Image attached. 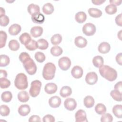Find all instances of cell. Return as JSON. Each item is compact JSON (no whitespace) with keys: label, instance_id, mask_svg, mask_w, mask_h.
Returning a JSON list of instances; mask_svg holds the SVG:
<instances>
[{"label":"cell","instance_id":"6da1fadb","mask_svg":"<svg viewBox=\"0 0 122 122\" xmlns=\"http://www.w3.org/2000/svg\"><path fill=\"white\" fill-rule=\"evenodd\" d=\"M101 75L110 81L115 80L117 77L116 71L108 65H102L99 69Z\"/></svg>","mask_w":122,"mask_h":122},{"label":"cell","instance_id":"7a4b0ae2","mask_svg":"<svg viewBox=\"0 0 122 122\" xmlns=\"http://www.w3.org/2000/svg\"><path fill=\"white\" fill-rule=\"evenodd\" d=\"M56 71V66L52 62H48L45 64L42 71V76L46 80L53 79Z\"/></svg>","mask_w":122,"mask_h":122},{"label":"cell","instance_id":"3957f363","mask_svg":"<svg viewBox=\"0 0 122 122\" xmlns=\"http://www.w3.org/2000/svg\"><path fill=\"white\" fill-rule=\"evenodd\" d=\"M14 85L18 89L20 90L26 89L28 86L27 76L23 73H18L15 77Z\"/></svg>","mask_w":122,"mask_h":122},{"label":"cell","instance_id":"277c9868","mask_svg":"<svg viewBox=\"0 0 122 122\" xmlns=\"http://www.w3.org/2000/svg\"><path fill=\"white\" fill-rule=\"evenodd\" d=\"M22 63L26 71L29 74L33 75L36 73L37 66L34 61L30 57L24 61Z\"/></svg>","mask_w":122,"mask_h":122},{"label":"cell","instance_id":"5b68a950","mask_svg":"<svg viewBox=\"0 0 122 122\" xmlns=\"http://www.w3.org/2000/svg\"><path fill=\"white\" fill-rule=\"evenodd\" d=\"M41 86V82L37 80L32 81L29 90L30 95L32 97H37L40 93Z\"/></svg>","mask_w":122,"mask_h":122},{"label":"cell","instance_id":"8992f818","mask_svg":"<svg viewBox=\"0 0 122 122\" xmlns=\"http://www.w3.org/2000/svg\"><path fill=\"white\" fill-rule=\"evenodd\" d=\"M95 26L90 22L85 24L82 27V32L86 36H92L96 32Z\"/></svg>","mask_w":122,"mask_h":122},{"label":"cell","instance_id":"52a82bcc","mask_svg":"<svg viewBox=\"0 0 122 122\" xmlns=\"http://www.w3.org/2000/svg\"><path fill=\"white\" fill-rule=\"evenodd\" d=\"M58 65L62 70L67 71L71 67V60L67 57H62L58 61Z\"/></svg>","mask_w":122,"mask_h":122},{"label":"cell","instance_id":"ba28073f","mask_svg":"<svg viewBox=\"0 0 122 122\" xmlns=\"http://www.w3.org/2000/svg\"><path fill=\"white\" fill-rule=\"evenodd\" d=\"M98 81L97 74L94 71L88 72L85 77V81L89 85L95 84Z\"/></svg>","mask_w":122,"mask_h":122},{"label":"cell","instance_id":"9c48e42d","mask_svg":"<svg viewBox=\"0 0 122 122\" xmlns=\"http://www.w3.org/2000/svg\"><path fill=\"white\" fill-rule=\"evenodd\" d=\"M65 108L69 111L74 110L77 106V102L75 99L71 98H67L64 102Z\"/></svg>","mask_w":122,"mask_h":122},{"label":"cell","instance_id":"30bf717a","mask_svg":"<svg viewBox=\"0 0 122 122\" xmlns=\"http://www.w3.org/2000/svg\"><path fill=\"white\" fill-rule=\"evenodd\" d=\"M75 121L76 122H87L86 112L80 109L77 111L75 115Z\"/></svg>","mask_w":122,"mask_h":122},{"label":"cell","instance_id":"8fae6325","mask_svg":"<svg viewBox=\"0 0 122 122\" xmlns=\"http://www.w3.org/2000/svg\"><path fill=\"white\" fill-rule=\"evenodd\" d=\"M83 71L82 68L77 65L74 66L71 70V74L72 76L76 79L81 78L83 75Z\"/></svg>","mask_w":122,"mask_h":122},{"label":"cell","instance_id":"7c38bea8","mask_svg":"<svg viewBox=\"0 0 122 122\" xmlns=\"http://www.w3.org/2000/svg\"><path fill=\"white\" fill-rule=\"evenodd\" d=\"M61 99L60 97L54 96L51 97L49 100V105L54 108L59 107L61 104Z\"/></svg>","mask_w":122,"mask_h":122},{"label":"cell","instance_id":"4fadbf2b","mask_svg":"<svg viewBox=\"0 0 122 122\" xmlns=\"http://www.w3.org/2000/svg\"><path fill=\"white\" fill-rule=\"evenodd\" d=\"M74 43L77 47L82 48L86 47L87 45V41L84 37L79 36L75 38L74 40Z\"/></svg>","mask_w":122,"mask_h":122},{"label":"cell","instance_id":"5bb4252c","mask_svg":"<svg viewBox=\"0 0 122 122\" xmlns=\"http://www.w3.org/2000/svg\"><path fill=\"white\" fill-rule=\"evenodd\" d=\"M44 90L48 94H53L55 93L57 90V86L54 83H48L45 86Z\"/></svg>","mask_w":122,"mask_h":122},{"label":"cell","instance_id":"9a60e30c","mask_svg":"<svg viewBox=\"0 0 122 122\" xmlns=\"http://www.w3.org/2000/svg\"><path fill=\"white\" fill-rule=\"evenodd\" d=\"M30 33L33 37H39L41 36L43 33V28L38 26L32 27L30 29Z\"/></svg>","mask_w":122,"mask_h":122},{"label":"cell","instance_id":"2e32d148","mask_svg":"<svg viewBox=\"0 0 122 122\" xmlns=\"http://www.w3.org/2000/svg\"><path fill=\"white\" fill-rule=\"evenodd\" d=\"M111 49L110 44L107 42H102L101 43L98 47V51L102 54H105L109 52Z\"/></svg>","mask_w":122,"mask_h":122},{"label":"cell","instance_id":"e0dca14e","mask_svg":"<svg viewBox=\"0 0 122 122\" xmlns=\"http://www.w3.org/2000/svg\"><path fill=\"white\" fill-rule=\"evenodd\" d=\"M30 108L28 104H22L18 108V112L19 114L22 116H25L30 112Z\"/></svg>","mask_w":122,"mask_h":122},{"label":"cell","instance_id":"ac0fdd59","mask_svg":"<svg viewBox=\"0 0 122 122\" xmlns=\"http://www.w3.org/2000/svg\"><path fill=\"white\" fill-rule=\"evenodd\" d=\"M21 26L18 24H13L9 28V33L11 35H16L21 31Z\"/></svg>","mask_w":122,"mask_h":122},{"label":"cell","instance_id":"d6986e66","mask_svg":"<svg viewBox=\"0 0 122 122\" xmlns=\"http://www.w3.org/2000/svg\"><path fill=\"white\" fill-rule=\"evenodd\" d=\"M31 20L33 22L35 23L41 24L44 21L45 17L42 14L39 12L32 15Z\"/></svg>","mask_w":122,"mask_h":122},{"label":"cell","instance_id":"ffe728a7","mask_svg":"<svg viewBox=\"0 0 122 122\" xmlns=\"http://www.w3.org/2000/svg\"><path fill=\"white\" fill-rule=\"evenodd\" d=\"M27 10L29 14H30L31 16L40 12V8L39 6L33 3H31L28 6Z\"/></svg>","mask_w":122,"mask_h":122},{"label":"cell","instance_id":"44dd1931","mask_svg":"<svg viewBox=\"0 0 122 122\" xmlns=\"http://www.w3.org/2000/svg\"><path fill=\"white\" fill-rule=\"evenodd\" d=\"M71 93H72V90L71 88L68 86H63L61 88L60 92V95L63 98H65L70 96Z\"/></svg>","mask_w":122,"mask_h":122},{"label":"cell","instance_id":"7402d4cb","mask_svg":"<svg viewBox=\"0 0 122 122\" xmlns=\"http://www.w3.org/2000/svg\"><path fill=\"white\" fill-rule=\"evenodd\" d=\"M54 10V7L51 3H46L44 4L42 7V11L46 15H49L52 13Z\"/></svg>","mask_w":122,"mask_h":122},{"label":"cell","instance_id":"603a6c76","mask_svg":"<svg viewBox=\"0 0 122 122\" xmlns=\"http://www.w3.org/2000/svg\"><path fill=\"white\" fill-rule=\"evenodd\" d=\"M30 97L28 93L25 91L20 92L18 94V99L19 101L22 102H27L29 100Z\"/></svg>","mask_w":122,"mask_h":122},{"label":"cell","instance_id":"cb8c5ba5","mask_svg":"<svg viewBox=\"0 0 122 122\" xmlns=\"http://www.w3.org/2000/svg\"><path fill=\"white\" fill-rule=\"evenodd\" d=\"M86 18L87 15L83 11H79L75 14V19L78 23H82L84 22L86 20Z\"/></svg>","mask_w":122,"mask_h":122},{"label":"cell","instance_id":"d4e9b609","mask_svg":"<svg viewBox=\"0 0 122 122\" xmlns=\"http://www.w3.org/2000/svg\"><path fill=\"white\" fill-rule=\"evenodd\" d=\"M88 13L90 16L93 18H99L102 15V11L97 8H90L88 10Z\"/></svg>","mask_w":122,"mask_h":122},{"label":"cell","instance_id":"484cf974","mask_svg":"<svg viewBox=\"0 0 122 122\" xmlns=\"http://www.w3.org/2000/svg\"><path fill=\"white\" fill-rule=\"evenodd\" d=\"M94 98L91 96H87L83 100L84 105L86 108H88L93 107L94 104Z\"/></svg>","mask_w":122,"mask_h":122},{"label":"cell","instance_id":"4316f807","mask_svg":"<svg viewBox=\"0 0 122 122\" xmlns=\"http://www.w3.org/2000/svg\"><path fill=\"white\" fill-rule=\"evenodd\" d=\"M112 112L116 117L121 118L122 117V105L121 104L114 105L112 108Z\"/></svg>","mask_w":122,"mask_h":122},{"label":"cell","instance_id":"83f0119b","mask_svg":"<svg viewBox=\"0 0 122 122\" xmlns=\"http://www.w3.org/2000/svg\"><path fill=\"white\" fill-rule=\"evenodd\" d=\"M31 38L30 35L27 32H24L22 33L19 37V40L21 44L26 45L31 40Z\"/></svg>","mask_w":122,"mask_h":122},{"label":"cell","instance_id":"f1b7e54d","mask_svg":"<svg viewBox=\"0 0 122 122\" xmlns=\"http://www.w3.org/2000/svg\"><path fill=\"white\" fill-rule=\"evenodd\" d=\"M92 63L95 67L100 68L103 65V59L101 56H96L92 59Z\"/></svg>","mask_w":122,"mask_h":122},{"label":"cell","instance_id":"f546056e","mask_svg":"<svg viewBox=\"0 0 122 122\" xmlns=\"http://www.w3.org/2000/svg\"><path fill=\"white\" fill-rule=\"evenodd\" d=\"M38 48L41 50H44L48 48L49 46V43L47 40L44 39H40L37 41Z\"/></svg>","mask_w":122,"mask_h":122},{"label":"cell","instance_id":"4dcf8cb0","mask_svg":"<svg viewBox=\"0 0 122 122\" xmlns=\"http://www.w3.org/2000/svg\"><path fill=\"white\" fill-rule=\"evenodd\" d=\"M12 98V94L10 91H5L3 92L1 95V99L2 101L5 102H10Z\"/></svg>","mask_w":122,"mask_h":122},{"label":"cell","instance_id":"1f68e13d","mask_svg":"<svg viewBox=\"0 0 122 122\" xmlns=\"http://www.w3.org/2000/svg\"><path fill=\"white\" fill-rule=\"evenodd\" d=\"M51 53L53 56H59L61 55L63 52V50L61 47L58 46H55L52 47L51 49Z\"/></svg>","mask_w":122,"mask_h":122},{"label":"cell","instance_id":"d6a6232c","mask_svg":"<svg viewBox=\"0 0 122 122\" xmlns=\"http://www.w3.org/2000/svg\"><path fill=\"white\" fill-rule=\"evenodd\" d=\"M96 112L100 115H102L106 111V106L102 103H98L95 107Z\"/></svg>","mask_w":122,"mask_h":122},{"label":"cell","instance_id":"836d02e7","mask_svg":"<svg viewBox=\"0 0 122 122\" xmlns=\"http://www.w3.org/2000/svg\"><path fill=\"white\" fill-rule=\"evenodd\" d=\"M62 41V36L60 34H55L53 35L51 39V41L54 45H57L59 44Z\"/></svg>","mask_w":122,"mask_h":122},{"label":"cell","instance_id":"e575fe53","mask_svg":"<svg viewBox=\"0 0 122 122\" xmlns=\"http://www.w3.org/2000/svg\"><path fill=\"white\" fill-rule=\"evenodd\" d=\"M9 48L13 51H17L20 48V44L16 40H10L8 44Z\"/></svg>","mask_w":122,"mask_h":122},{"label":"cell","instance_id":"d590c367","mask_svg":"<svg viewBox=\"0 0 122 122\" xmlns=\"http://www.w3.org/2000/svg\"><path fill=\"white\" fill-rule=\"evenodd\" d=\"M0 66L5 67L9 64L10 60L7 55L1 54L0 55Z\"/></svg>","mask_w":122,"mask_h":122},{"label":"cell","instance_id":"8d00e7d4","mask_svg":"<svg viewBox=\"0 0 122 122\" xmlns=\"http://www.w3.org/2000/svg\"><path fill=\"white\" fill-rule=\"evenodd\" d=\"M110 95L114 100L118 102L122 101V93L119 91L116 90H112L110 92Z\"/></svg>","mask_w":122,"mask_h":122},{"label":"cell","instance_id":"74e56055","mask_svg":"<svg viewBox=\"0 0 122 122\" xmlns=\"http://www.w3.org/2000/svg\"><path fill=\"white\" fill-rule=\"evenodd\" d=\"M105 12L110 15H112L115 14L117 10V8L116 6L110 4L107 6H106L105 8Z\"/></svg>","mask_w":122,"mask_h":122},{"label":"cell","instance_id":"f35d334b","mask_svg":"<svg viewBox=\"0 0 122 122\" xmlns=\"http://www.w3.org/2000/svg\"><path fill=\"white\" fill-rule=\"evenodd\" d=\"M25 48L29 51H34L38 48L37 41L34 40H31L27 44L25 45Z\"/></svg>","mask_w":122,"mask_h":122},{"label":"cell","instance_id":"ab89813d","mask_svg":"<svg viewBox=\"0 0 122 122\" xmlns=\"http://www.w3.org/2000/svg\"><path fill=\"white\" fill-rule=\"evenodd\" d=\"M7 38L6 33L2 30L0 31V48H2L5 46Z\"/></svg>","mask_w":122,"mask_h":122},{"label":"cell","instance_id":"60d3db41","mask_svg":"<svg viewBox=\"0 0 122 122\" xmlns=\"http://www.w3.org/2000/svg\"><path fill=\"white\" fill-rule=\"evenodd\" d=\"M10 112V110L9 107L6 105H1L0 107V115L2 116H8Z\"/></svg>","mask_w":122,"mask_h":122},{"label":"cell","instance_id":"b9f144b4","mask_svg":"<svg viewBox=\"0 0 122 122\" xmlns=\"http://www.w3.org/2000/svg\"><path fill=\"white\" fill-rule=\"evenodd\" d=\"M10 85V81L6 78H0V85L1 89H5L9 87Z\"/></svg>","mask_w":122,"mask_h":122},{"label":"cell","instance_id":"7bdbcfd3","mask_svg":"<svg viewBox=\"0 0 122 122\" xmlns=\"http://www.w3.org/2000/svg\"><path fill=\"white\" fill-rule=\"evenodd\" d=\"M34 57L36 60L38 62L40 63L43 62L45 60V59H46L44 54L40 51H38L36 52L34 55Z\"/></svg>","mask_w":122,"mask_h":122},{"label":"cell","instance_id":"ee69618b","mask_svg":"<svg viewBox=\"0 0 122 122\" xmlns=\"http://www.w3.org/2000/svg\"><path fill=\"white\" fill-rule=\"evenodd\" d=\"M112 120L113 117L112 115L109 113H104L101 118V121L102 122H112Z\"/></svg>","mask_w":122,"mask_h":122},{"label":"cell","instance_id":"f6af8a7d","mask_svg":"<svg viewBox=\"0 0 122 122\" xmlns=\"http://www.w3.org/2000/svg\"><path fill=\"white\" fill-rule=\"evenodd\" d=\"M9 18L7 16L5 15L0 16V25L1 26L5 27L7 26L9 23Z\"/></svg>","mask_w":122,"mask_h":122},{"label":"cell","instance_id":"bcb514c9","mask_svg":"<svg viewBox=\"0 0 122 122\" xmlns=\"http://www.w3.org/2000/svg\"><path fill=\"white\" fill-rule=\"evenodd\" d=\"M42 121L43 122H55V118L52 115L47 114L43 117Z\"/></svg>","mask_w":122,"mask_h":122},{"label":"cell","instance_id":"7dc6e473","mask_svg":"<svg viewBox=\"0 0 122 122\" xmlns=\"http://www.w3.org/2000/svg\"><path fill=\"white\" fill-rule=\"evenodd\" d=\"M29 57H30V55L26 52H21L19 55V59L22 63Z\"/></svg>","mask_w":122,"mask_h":122},{"label":"cell","instance_id":"c3c4849f","mask_svg":"<svg viewBox=\"0 0 122 122\" xmlns=\"http://www.w3.org/2000/svg\"><path fill=\"white\" fill-rule=\"evenodd\" d=\"M41 118L40 116L37 115H34L30 116L29 119V122H41Z\"/></svg>","mask_w":122,"mask_h":122},{"label":"cell","instance_id":"681fc988","mask_svg":"<svg viewBox=\"0 0 122 122\" xmlns=\"http://www.w3.org/2000/svg\"><path fill=\"white\" fill-rule=\"evenodd\" d=\"M115 22L117 25L120 26H122V14H120L117 15L115 18Z\"/></svg>","mask_w":122,"mask_h":122},{"label":"cell","instance_id":"f907efd6","mask_svg":"<svg viewBox=\"0 0 122 122\" xmlns=\"http://www.w3.org/2000/svg\"><path fill=\"white\" fill-rule=\"evenodd\" d=\"M122 82L121 81H119L118 82H117L115 85H114V90H117L118 91H119L120 92L122 93Z\"/></svg>","mask_w":122,"mask_h":122},{"label":"cell","instance_id":"816d5d0a","mask_svg":"<svg viewBox=\"0 0 122 122\" xmlns=\"http://www.w3.org/2000/svg\"><path fill=\"white\" fill-rule=\"evenodd\" d=\"M122 53L120 52L119 53H118L116 56V61H117V62L120 65H122Z\"/></svg>","mask_w":122,"mask_h":122},{"label":"cell","instance_id":"f5cc1de1","mask_svg":"<svg viewBox=\"0 0 122 122\" xmlns=\"http://www.w3.org/2000/svg\"><path fill=\"white\" fill-rule=\"evenodd\" d=\"M109 2L112 4H113L115 6H118L121 5L122 3V0H110Z\"/></svg>","mask_w":122,"mask_h":122},{"label":"cell","instance_id":"db71d44e","mask_svg":"<svg viewBox=\"0 0 122 122\" xmlns=\"http://www.w3.org/2000/svg\"><path fill=\"white\" fill-rule=\"evenodd\" d=\"M105 1V0H92V2L94 4L97 5H101Z\"/></svg>","mask_w":122,"mask_h":122},{"label":"cell","instance_id":"11a10c76","mask_svg":"<svg viewBox=\"0 0 122 122\" xmlns=\"http://www.w3.org/2000/svg\"><path fill=\"white\" fill-rule=\"evenodd\" d=\"M0 78H6L7 76V73L5 70H0Z\"/></svg>","mask_w":122,"mask_h":122},{"label":"cell","instance_id":"9f6ffc18","mask_svg":"<svg viewBox=\"0 0 122 122\" xmlns=\"http://www.w3.org/2000/svg\"><path fill=\"white\" fill-rule=\"evenodd\" d=\"M0 16L3 15H5V10L2 8V7H0Z\"/></svg>","mask_w":122,"mask_h":122},{"label":"cell","instance_id":"6f0895ef","mask_svg":"<svg viewBox=\"0 0 122 122\" xmlns=\"http://www.w3.org/2000/svg\"><path fill=\"white\" fill-rule=\"evenodd\" d=\"M121 32H122V30H121L118 33V37L120 39V40H121Z\"/></svg>","mask_w":122,"mask_h":122}]
</instances>
